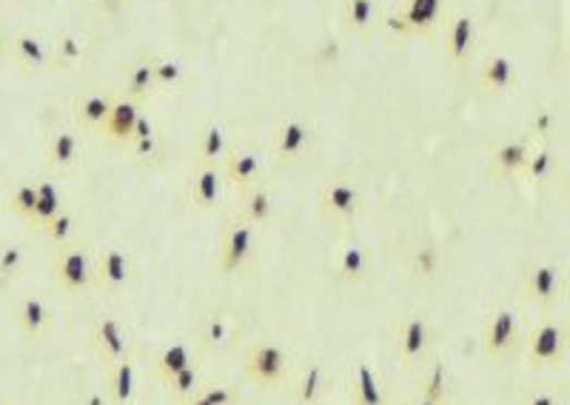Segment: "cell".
<instances>
[{
    "label": "cell",
    "mask_w": 570,
    "mask_h": 405,
    "mask_svg": "<svg viewBox=\"0 0 570 405\" xmlns=\"http://www.w3.org/2000/svg\"><path fill=\"white\" fill-rule=\"evenodd\" d=\"M408 272L416 283H434L442 274V251L437 243H416L408 258Z\"/></svg>",
    "instance_id": "e575fe53"
},
{
    "label": "cell",
    "mask_w": 570,
    "mask_h": 405,
    "mask_svg": "<svg viewBox=\"0 0 570 405\" xmlns=\"http://www.w3.org/2000/svg\"><path fill=\"white\" fill-rule=\"evenodd\" d=\"M238 217H243L245 223H252L257 229L259 226H268L271 217H275V194H271V189L266 183H259L240 192Z\"/></svg>",
    "instance_id": "f1b7e54d"
},
{
    "label": "cell",
    "mask_w": 570,
    "mask_h": 405,
    "mask_svg": "<svg viewBox=\"0 0 570 405\" xmlns=\"http://www.w3.org/2000/svg\"><path fill=\"white\" fill-rule=\"evenodd\" d=\"M0 405H7V403H3V400H0Z\"/></svg>",
    "instance_id": "816d5d0a"
},
{
    "label": "cell",
    "mask_w": 570,
    "mask_h": 405,
    "mask_svg": "<svg viewBox=\"0 0 570 405\" xmlns=\"http://www.w3.org/2000/svg\"><path fill=\"white\" fill-rule=\"evenodd\" d=\"M95 3H97V7H100V9H104L106 15H118L120 9L126 7L129 0H95Z\"/></svg>",
    "instance_id": "7dc6e473"
},
{
    "label": "cell",
    "mask_w": 570,
    "mask_h": 405,
    "mask_svg": "<svg viewBox=\"0 0 570 405\" xmlns=\"http://www.w3.org/2000/svg\"><path fill=\"white\" fill-rule=\"evenodd\" d=\"M126 148L134 160H148V157H157L160 138H157L155 120L148 118V115H143L141 118V123H137V129H134L132 141L126 143Z\"/></svg>",
    "instance_id": "f35d334b"
},
{
    "label": "cell",
    "mask_w": 570,
    "mask_h": 405,
    "mask_svg": "<svg viewBox=\"0 0 570 405\" xmlns=\"http://www.w3.org/2000/svg\"><path fill=\"white\" fill-rule=\"evenodd\" d=\"M52 323V306L46 300L44 295H26L17 306V325L23 329V334H29V337H40V334L49 329Z\"/></svg>",
    "instance_id": "d6a6232c"
},
{
    "label": "cell",
    "mask_w": 570,
    "mask_h": 405,
    "mask_svg": "<svg viewBox=\"0 0 570 405\" xmlns=\"http://www.w3.org/2000/svg\"><path fill=\"white\" fill-rule=\"evenodd\" d=\"M234 403H238L234 389H229V385H206L197 397H192L183 405H234Z\"/></svg>",
    "instance_id": "ee69618b"
},
{
    "label": "cell",
    "mask_w": 570,
    "mask_h": 405,
    "mask_svg": "<svg viewBox=\"0 0 570 405\" xmlns=\"http://www.w3.org/2000/svg\"><path fill=\"white\" fill-rule=\"evenodd\" d=\"M229 134H226V126L217 123V120H211V123H206L201 129V134H197V143H194V163H215V166H220L222 160H226V155H229Z\"/></svg>",
    "instance_id": "1f68e13d"
},
{
    "label": "cell",
    "mask_w": 570,
    "mask_h": 405,
    "mask_svg": "<svg viewBox=\"0 0 570 405\" xmlns=\"http://www.w3.org/2000/svg\"><path fill=\"white\" fill-rule=\"evenodd\" d=\"M562 58L570 67V21H568V29H565V37H562Z\"/></svg>",
    "instance_id": "c3c4849f"
},
{
    "label": "cell",
    "mask_w": 570,
    "mask_h": 405,
    "mask_svg": "<svg viewBox=\"0 0 570 405\" xmlns=\"http://www.w3.org/2000/svg\"><path fill=\"white\" fill-rule=\"evenodd\" d=\"M160 92L155 81V67H151V55H137L123 67V95L134 97L137 104H146Z\"/></svg>",
    "instance_id": "484cf974"
},
{
    "label": "cell",
    "mask_w": 570,
    "mask_h": 405,
    "mask_svg": "<svg viewBox=\"0 0 570 405\" xmlns=\"http://www.w3.org/2000/svg\"><path fill=\"white\" fill-rule=\"evenodd\" d=\"M66 209V203H63V192H60V186L54 183V180H37V200H35V212H32L29 223L35 226V229L44 231V226L52 217H58L60 212Z\"/></svg>",
    "instance_id": "836d02e7"
},
{
    "label": "cell",
    "mask_w": 570,
    "mask_h": 405,
    "mask_svg": "<svg viewBox=\"0 0 570 405\" xmlns=\"http://www.w3.org/2000/svg\"><path fill=\"white\" fill-rule=\"evenodd\" d=\"M522 357L531 369H562L570 360V325L556 318L534 323L522 340Z\"/></svg>",
    "instance_id": "6da1fadb"
},
{
    "label": "cell",
    "mask_w": 570,
    "mask_h": 405,
    "mask_svg": "<svg viewBox=\"0 0 570 405\" xmlns=\"http://www.w3.org/2000/svg\"><path fill=\"white\" fill-rule=\"evenodd\" d=\"M476 81L480 86L494 97H505V95H517L522 88V74H519L517 60L511 55L494 52L485 55L476 67Z\"/></svg>",
    "instance_id": "2e32d148"
},
{
    "label": "cell",
    "mask_w": 570,
    "mask_h": 405,
    "mask_svg": "<svg viewBox=\"0 0 570 405\" xmlns=\"http://www.w3.org/2000/svg\"><path fill=\"white\" fill-rule=\"evenodd\" d=\"M519 405H568V403H565V397H559V394L550 389H531L525 391V397H522V403Z\"/></svg>",
    "instance_id": "f6af8a7d"
},
{
    "label": "cell",
    "mask_w": 570,
    "mask_h": 405,
    "mask_svg": "<svg viewBox=\"0 0 570 405\" xmlns=\"http://www.w3.org/2000/svg\"><path fill=\"white\" fill-rule=\"evenodd\" d=\"M111 104H114V95L109 92H86V95H77L72 104V123L77 132H89L100 134L106 118H109Z\"/></svg>",
    "instance_id": "cb8c5ba5"
},
{
    "label": "cell",
    "mask_w": 570,
    "mask_h": 405,
    "mask_svg": "<svg viewBox=\"0 0 570 405\" xmlns=\"http://www.w3.org/2000/svg\"><path fill=\"white\" fill-rule=\"evenodd\" d=\"M35 200H37V183L23 180V183L15 186V192L7 198V206L15 214H21L23 221H29L32 212H35Z\"/></svg>",
    "instance_id": "7bdbcfd3"
},
{
    "label": "cell",
    "mask_w": 570,
    "mask_h": 405,
    "mask_svg": "<svg viewBox=\"0 0 570 405\" xmlns=\"http://www.w3.org/2000/svg\"><path fill=\"white\" fill-rule=\"evenodd\" d=\"M81 157H83V143L74 126H58V129L49 132V138H46L44 143L46 169L60 175V171L74 169V166L81 163Z\"/></svg>",
    "instance_id": "e0dca14e"
},
{
    "label": "cell",
    "mask_w": 570,
    "mask_h": 405,
    "mask_svg": "<svg viewBox=\"0 0 570 405\" xmlns=\"http://www.w3.org/2000/svg\"><path fill=\"white\" fill-rule=\"evenodd\" d=\"M448 0H402L393 12L383 15V26L397 37H423L430 40L442 32L445 15H448Z\"/></svg>",
    "instance_id": "3957f363"
},
{
    "label": "cell",
    "mask_w": 570,
    "mask_h": 405,
    "mask_svg": "<svg viewBox=\"0 0 570 405\" xmlns=\"http://www.w3.org/2000/svg\"><path fill=\"white\" fill-rule=\"evenodd\" d=\"M23 265H26V249L21 243H3L0 246V283L15 281L17 274L23 272Z\"/></svg>",
    "instance_id": "b9f144b4"
},
{
    "label": "cell",
    "mask_w": 570,
    "mask_h": 405,
    "mask_svg": "<svg viewBox=\"0 0 570 405\" xmlns=\"http://www.w3.org/2000/svg\"><path fill=\"white\" fill-rule=\"evenodd\" d=\"M534 141L531 138H502L488 148V175L497 183H511V180H522L531 157Z\"/></svg>",
    "instance_id": "5bb4252c"
},
{
    "label": "cell",
    "mask_w": 570,
    "mask_h": 405,
    "mask_svg": "<svg viewBox=\"0 0 570 405\" xmlns=\"http://www.w3.org/2000/svg\"><path fill=\"white\" fill-rule=\"evenodd\" d=\"M89 337L97 357H100L104 362H109V366L132 354L126 329H123V323H120L118 318H111V314H97V318L92 320Z\"/></svg>",
    "instance_id": "ac0fdd59"
},
{
    "label": "cell",
    "mask_w": 570,
    "mask_h": 405,
    "mask_svg": "<svg viewBox=\"0 0 570 405\" xmlns=\"http://www.w3.org/2000/svg\"><path fill=\"white\" fill-rule=\"evenodd\" d=\"M568 362H570V360H568Z\"/></svg>",
    "instance_id": "f5cc1de1"
},
{
    "label": "cell",
    "mask_w": 570,
    "mask_h": 405,
    "mask_svg": "<svg viewBox=\"0 0 570 405\" xmlns=\"http://www.w3.org/2000/svg\"><path fill=\"white\" fill-rule=\"evenodd\" d=\"M556 186H559V192H562L565 209L570 212V166H565V169L559 171V177H556Z\"/></svg>",
    "instance_id": "bcb514c9"
},
{
    "label": "cell",
    "mask_w": 570,
    "mask_h": 405,
    "mask_svg": "<svg viewBox=\"0 0 570 405\" xmlns=\"http://www.w3.org/2000/svg\"><path fill=\"white\" fill-rule=\"evenodd\" d=\"M522 320L511 306H499L488 314L485 325H482V348L488 354V360L508 362L522 352Z\"/></svg>",
    "instance_id": "ba28073f"
},
{
    "label": "cell",
    "mask_w": 570,
    "mask_h": 405,
    "mask_svg": "<svg viewBox=\"0 0 570 405\" xmlns=\"http://www.w3.org/2000/svg\"><path fill=\"white\" fill-rule=\"evenodd\" d=\"M206 389V374H203V369L194 362V366H189V369H183L180 374H174L166 383V391H169V397L174 400L178 405L189 403L192 397H197L201 391Z\"/></svg>",
    "instance_id": "8d00e7d4"
},
{
    "label": "cell",
    "mask_w": 570,
    "mask_h": 405,
    "mask_svg": "<svg viewBox=\"0 0 570 405\" xmlns=\"http://www.w3.org/2000/svg\"><path fill=\"white\" fill-rule=\"evenodd\" d=\"M562 171V163H559V155H556V148L550 146L548 141H534V148H531V157H527L525 175L522 180L536 189H545V186L556 183V177Z\"/></svg>",
    "instance_id": "83f0119b"
},
{
    "label": "cell",
    "mask_w": 570,
    "mask_h": 405,
    "mask_svg": "<svg viewBox=\"0 0 570 405\" xmlns=\"http://www.w3.org/2000/svg\"><path fill=\"white\" fill-rule=\"evenodd\" d=\"M151 67H155V81H157V86H160V92L183 86L185 69L180 60L166 58V55H151Z\"/></svg>",
    "instance_id": "60d3db41"
},
{
    "label": "cell",
    "mask_w": 570,
    "mask_h": 405,
    "mask_svg": "<svg viewBox=\"0 0 570 405\" xmlns=\"http://www.w3.org/2000/svg\"><path fill=\"white\" fill-rule=\"evenodd\" d=\"M141 118H143V104H137L134 97L120 92V95H114V104H111L109 118H106L100 134H104L109 143H114V146L126 148V143L132 141V134L134 129H137V123H141Z\"/></svg>",
    "instance_id": "d6986e66"
},
{
    "label": "cell",
    "mask_w": 570,
    "mask_h": 405,
    "mask_svg": "<svg viewBox=\"0 0 570 405\" xmlns=\"http://www.w3.org/2000/svg\"><path fill=\"white\" fill-rule=\"evenodd\" d=\"M9 58L29 74H44L54 67L52 46L44 44L32 32H15V35L9 37Z\"/></svg>",
    "instance_id": "ffe728a7"
},
{
    "label": "cell",
    "mask_w": 570,
    "mask_h": 405,
    "mask_svg": "<svg viewBox=\"0 0 570 405\" xmlns=\"http://www.w3.org/2000/svg\"><path fill=\"white\" fill-rule=\"evenodd\" d=\"M44 235L49 237V243L58 246V249L60 246L74 243V237H77V214L69 212V209H63L58 217H52V221L46 223Z\"/></svg>",
    "instance_id": "ab89813d"
},
{
    "label": "cell",
    "mask_w": 570,
    "mask_h": 405,
    "mask_svg": "<svg viewBox=\"0 0 570 405\" xmlns=\"http://www.w3.org/2000/svg\"><path fill=\"white\" fill-rule=\"evenodd\" d=\"M189 366H194V348L189 346L185 340L171 343V346H166L163 352L155 357V374L160 377L163 383H169L171 377L180 374V371L189 369Z\"/></svg>",
    "instance_id": "d590c367"
},
{
    "label": "cell",
    "mask_w": 570,
    "mask_h": 405,
    "mask_svg": "<svg viewBox=\"0 0 570 405\" xmlns=\"http://www.w3.org/2000/svg\"><path fill=\"white\" fill-rule=\"evenodd\" d=\"M240 340V323L226 311H215L208 314L201 323V332H197V348L208 354H222L229 348L238 346Z\"/></svg>",
    "instance_id": "603a6c76"
},
{
    "label": "cell",
    "mask_w": 570,
    "mask_h": 405,
    "mask_svg": "<svg viewBox=\"0 0 570 405\" xmlns=\"http://www.w3.org/2000/svg\"><path fill=\"white\" fill-rule=\"evenodd\" d=\"M570 295V277L562 263L534 258L522 272V300L542 311H554Z\"/></svg>",
    "instance_id": "7a4b0ae2"
},
{
    "label": "cell",
    "mask_w": 570,
    "mask_h": 405,
    "mask_svg": "<svg viewBox=\"0 0 570 405\" xmlns=\"http://www.w3.org/2000/svg\"><path fill=\"white\" fill-rule=\"evenodd\" d=\"M351 405H388L386 385L368 357H356L349 371Z\"/></svg>",
    "instance_id": "44dd1931"
},
{
    "label": "cell",
    "mask_w": 570,
    "mask_h": 405,
    "mask_svg": "<svg viewBox=\"0 0 570 405\" xmlns=\"http://www.w3.org/2000/svg\"><path fill=\"white\" fill-rule=\"evenodd\" d=\"M416 391H420V397L430 400V403L451 405L453 380H451V371H448V366H445L442 360H437V357H428V360L420 366Z\"/></svg>",
    "instance_id": "d4e9b609"
},
{
    "label": "cell",
    "mask_w": 570,
    "mask_h": 405,
    "mask_svg": "<svg viewBox=\"0 0 570 405\" xmlns=\"http://www.w3.org/2000/svg\"><path fill=\"white\" fill-rule=\"evenodd\" d=\"M411 405H437V403H430V400H425V397H416Z\"/></svg>",
    "instance_id": "f907efd6"
},
{
    "label": "cell",
    "mask_w": 570,
    "mask_h": 405,
    "mask_svg": "<svg viewBox=\"0 0 570 405\" xmlns=\"http://www.w3.org/2000/svg\"><path fill=\"white\" fill-rule=\"evenodd\" d=\"M243 374L259 389H282L291 377V354L275 340H257L245 352Z\"/></svg>",
    "instance_id": "52a82bcc"
},
{
    "label": "cell",
    "mask_w": 570,
    "mask_h": 405,
    "mask_svg": "<svg viewBox=\"0 0 570 405\" xmlns=\"http://www.w3.org/2000/svg\"><path fill=\"white\" fill-rule=\"evenodd\" d=\"M222 175L229 180L238 192H245L252 186L266 183L268 175V152L266 148H257L252 143H243V146H231L226 160L220 163Z\"/></svg>",
    "instance_id": "4fadbf2b"
},
{
    "label": "cell",
    "mask_w": 570,
    "mask_h": 405,
    "mask_svg": "<svg viewBox=\"0 0 570 405\" xmlns=\"http://www.w3.org/2000/svg\"><path fill=\"white\" fill-rule=\"evenodd\" d=\"M328 391V371L319 360H308L294 380L296 405H319Z\"/></svg>",
    "instance_id": "f546056e"
},
{
    "label": "cell",
    "mask_w": 570,
    "mask_h": 405,
    "mask_svg": "<svg viewBox=\"0 0 570 405\" xmlns=\"http://www.w3.org/2000/svg\"><path fill=\"white\" fill-rule=\"evenodd\" d=\"M226 183L229 180L222 175V166H215V163H194L192 171L185 175V203L194 212H217L222 203V194H226Z\"/></svg>",
    "instance_id": "7c38bea8"
},
{
    "label": "cell",
    "mask_w": 570,
    "mask_h": 405,
    "mask_svg": "<svg viewBox=\"0 0 570 405\" xmlns=\"http://www.w3.org/2000/svg\"><path fill=\"white\" fill-rule=\"evenodd\" d=\"M109 405H132L134 394H137V362L134 357H123V360L109 366Z\"/></svg>",
    "instance_id": "4dcf8cb0"
},
{
    "label": "cell",
    "mask_w": 570,
    "mask_h": 405,
    "mask_svg": "<svg viewBox=\"0 0 570 405\" xmlns=\"http://www.w3.org/2000/svg\"><path fill=\"white\" fill-rule=\"evenodd\" d=\"M52 277L54 286L69 291V295H81L95 286V258L86 243L60 246L52 258Z\"/></svg>",
    "instance_id": "30bf717a"
},
{
    "label": "cell",
    "mask_w": 570,
    "mask_h": 405,
    "mask_svg": "<svg viewBox=\"0 0 570 405\" xmlns=\"http://www.w3.org/2000/svg\"><path fill=\"white\" fill-rule=\"evenodd\" d=\"M371 265H374V254H371L368 243L363 240H349L337 249L331 260V274L333 281L340 283H363L371 274Z\"/></svg>",
    "instance_id": "7402d4cb"
},
{
    "label": "cell",
    "mask_w": 570,
    "mask_h": 405,
    "mask_svg": "<svg viewBox=\"0 0 570 405\" xmlns=\"http://www.w3.org/2000/svg\"><path fill=\"white\" fill-rule=\"evenodd\" d=\"M134 258L123 243H106L95 258V286L114 295L132 283Z\"/></svg>",
    "instance_id": "9a60e30c"
},
{
    "label": "cell",
    "mask_w": 570,
    "mask_h": 405,
    "mask_svg": "<svg viewBox=\"0 0 570 405\" xmlns=\"http://www.w3.org/2000/svg\"><path fill=\"white\" fill-rule=\"evenodd\" d=\"M442 58L451 69H468L480 52V23L474 12L451 9L442 23Z\"/></svg>",
    "instance_id": "8992f818"
},
{
    "label": "cell",
    "mask_w": 570,
    "mask_h": 405,
    "mask_svg": "<svg viewBox=\"0 0 570 405\" xmlns=\"http://www.w3.org/2000/svg\"><path fill=\"white\" fill-rule=\"evenodd\" d=\"M254 251H257V226L245 223L243 217H234L222 231L220 251H217V269L222 277L243 272L245 265L252 263Z\"/></svg>",
    "instance_id": "8fae6325"
},
{
    "label": "cell",
    "mask_w": 570,
    "mask_h": 405,
    "mask_svg": "<svg viewBox=\"0 0 570 405\" xmlns=\"http://www.w3.org/2000/svg\"><path fill=\"white\" fill-rule=\"evenodd\" d=\"M52 58H54V67L74 69L83 58H86V40H83L77 32H60L52 44Z\"/></svg>",
    "instance_id": "74e56055"
},
{
    "label": "cell",
    "mask_w": 570,
    "mask_h": 405,
    "mask_svg": "<svg viewBox=\"0 0 570 405\" xmlns=\"http://www.w3.org/2000/svg\"><path fill=\"white\" fill-rule=\"evenodd\" d=\"M434 343H437V329H434L428 314L414 311L397 323L393 352H397L402 369H420L428 357H434Z\"/></svg>",
    "instance_id": "9c48e42d"
},
{
    "label": "cell",
    "mask_w": 570,
    "mask_h": 405,
    "mask_svg": "<svg viewBox=\"0 0 570 405\" xmlns=\"http://www.w3.org/2000/svg\"><path fill=\"white\" fill-rule=\"evenodd\" d=\"M365 192L351 177H328L317 192L319 217L331 226H354L363 217Z\"/></svg>",
    "instance_id": "277c9868"
},
{
    "label": "cell",
    "mask_w": 570,
    "mask_h": 405,
    "mask_svg": "<svg viewBox=\"0 0 570 405\" xmlns=\"http://www.w3.org/2000/svg\"><path fill=\"white\" fill-rule=\"evenodd\" d=\"M9 37H12V35H7V32L0 29V60L9 55Z\"/></svg>",
    "instance_id": "681fc988"
},
{
    "label": "cell",
    "mask_w": 570,
    "mask_h": 405,
    "mask_svg": "<svg viewBox=\"0 0 570 405\" xmlns=\"http://www.w3.org/2000/svg\"><path fill=\"white\" fill-rule=\"evenodd\" d=\"M317 141V126L314 120L303 115H289L275 126V132L268 138V160L280 163V166H296L314 152Z\"/></svg>",
    "instance_id": "5b68a950"
},
{
    "label": "cell",
    "mask_w": 570,
    "mask_h": 405,
    "mask_svg": "<svg viewBox=\"0 0 570 405\" xmlns=\"http://www.w3.org/2000/svg\"><path fill=\"white\" fill-rule=\"evenodd\" d=\"M383 7L379 0H342L340 21L351 35H371L383 26Z\"/></svg>",
    "instance_id": "4316f807"
}]
</instances>
